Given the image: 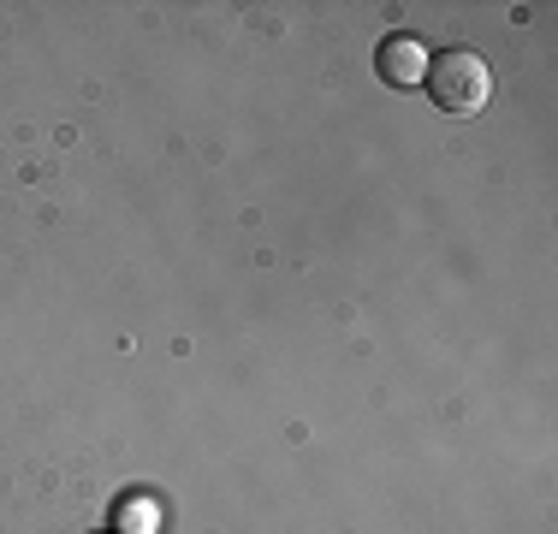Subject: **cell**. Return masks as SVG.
I'll list each match as a JSON object with an SVG mask.
<instances>
[{
	"instance_id": "6da1fadb",
	"label": "cell",
	"mask_w": 558,
	"mask_h": 534,
	"mask_svg": "<svg viewBox=\"0 0 558 534\" xmlns=\"http://www.w3.org/2000/svg\"><path fill=\"white\" fill-rule=\"evenodd\" d=\"M487 89H494V77H487V60L470 48H451L434 60L428 72V96L440 113H482L487 107Z\"/></svg>"
},
{
	"instance_id": "7a4b0ae2",
	"label": "cell",
	"mask_w": 558,
	"mask_h": 534,
	"mask_svg": "<svg viewBox=\"0 0 558 534\" xmlns=\"http://www.w3.org/2000/svg\"><path fill=\"white\" fill-rule=\"evenodd\" d=\"M380 72H387L392 84H416V77H428V65H422L416 43H392V48H380Z\"/></svg>"
}]
</instances>
